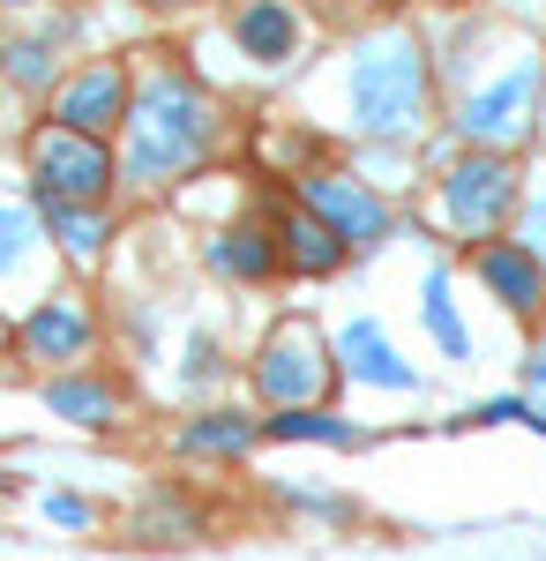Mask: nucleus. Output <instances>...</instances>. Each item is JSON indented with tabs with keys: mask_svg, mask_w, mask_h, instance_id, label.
<instances>
[{
	"mask_svg": "<svg viewBox=\"0 0 546 561\" xmlns=\"http://www.w3.org/2000/svg\"><path fill=\"white\" fill-rule=\"evenodd\" d=\"M38 217H45V232L60 240L68 262H98V248H105V217H98V203H53V195H38Z\"/></svg>",
	"mask_w": 546,
	"mask_h": 561,
	"instance_id": "obj_16",
	"label": "nucleus"
},
{
	"mask_svg": "<svg viewBox=\"0 0 546 561\" xmlns=\"http://www.w3.org/2000/svg\"><path fill=\"white\" fill-rule=\"evenodd\" d=\"M45 412H60V420H76V427H105V420L121 412V389L90 382V375H60V382H45Z\"/></svg>",
	"mask_w": 546,
	"mask_h": 561,
	"instance_id": "obj_19",
	"label": "nucleus"
},
{
	"mask_svg": "<svg viewBox=\"0 0 546 561\" xmlns=\"http://www.w3.org/2000/svg\"><path fill=\"white\" fill-rule=\"evenodd\" d=\"M45 517L76 531V524H90V502H83V494H45Z\"/></svg>",
	"mask_w": 546,
	"mask_h": 561,
	"instance_id": "obj_24",
	"label": "nucleus"
},
{
	"mask_svg": "<svg viewBox=\"0 0 546 561\" xmlns=\"http://www.w3.org/2000/svg\"><path fill=\"white\" fill-rule=\"evenodd\" d=\"M270 442H322V449H367V434L352 427V420H337L330 404H285V412H270L262 420Z\"/></svg>",
	"mask_w": 546,
	"mask_h": 561,
	"instance_id": "obj_15",
	"label": "nucleus"
},
{
	"mask_svg": "<svg viewBox=\"0 0 546 561\" xmlns=\"http://www.w3.org/2000/svg\"><path fill=\"white\" fill-rule=\"evenodd\" d=\"M158 531H180V539H187V531H195V510H180V502L158 494V502L143 510V539H158Z\"/></svg>",
	"mask_w": 546,
	"mask_h": 561,
	"instance_id": "obj_22",
	"label": "nucleus"
},
{
	"mask_svg": "<svg viewBox=\"0 0 546 561\" xmlns=\"http://www.w3.org/2000/svg\"><path fill=\"white\" fill-rule=\"evenodd\" d=\"M277 262H285L277 255V232H262V225H232V232L211 240V270L217 277H240V285H262Z\"/></svg>",
	"mask_w": 546,
	"mask_h": 561,
	"instance_id": "obj_14",
	"label": "nucleus"
},
{
	"mask_svg": "<svg viewBox=\"0 0 546 561\" xmlns=\"http://www.w3.org/2000/svg\"><path fill=\"white\" fill-rule=\"evenodd\" d=\"M254 442H262V427H254L248 412H203V420L180 427V449L187 457H248Z\"/></svg>",
	"mask_w": 546,
	"mask_h": 561,
	"instance_id": "obj_18",
	"label": "nucleus"
},
{
	"mask_svg": "<svg viewBox=\"0 0 546 561\" xmlns=\"http://www.w3.org/2000/svg\"><path fill=\"white\" fill-rule=\"evenodd\" d=\"M330 382H337V345H322L315 322H277L270 345L254 352V397H262L270 412H285V404H322Z\"/></svg>",
	"mask_w": 546,
	"mask_h": 561,
	"instance_id": "obj_5",
	"label": "nucleus"
},
{
	"mask_svg": "<svg viewBox=\"0 0 546 561\" xmlns=\"http://www.w3.org/2000/svg\"><path fill=\"white\" fill-rule=\"evenodd\" d=\"M187 375H195V382H203V375H217V345H211V337H195V359H187Z\"/></svg>",
	"mask_w": 546,
	"mask_h": 561,
	"instance_id": "obj_25",
	"label": "nucleus"
},
{
	"mask_svg": "<svg viewBox=\"0 0 546 561\" xmlns=\"http://www.w3.org/2000/svg\"><path fill=\"white\" fill-rule=\"evenodd\" d=\"M211 135H217V113L203 98V83L180 76V68H150L135 105H127V180L135 187H166V180L195 173Z\"/></svg>",
	"mask_w": 546,
	"mask_h": 561,
	"instance_id": "obj_1",
	"label": "nucleus"
},
{
	"mask_svg": "<svg viewBox=\"0 0 546 561\" xmlns=\"http://www.w3.org/2000/svg\"><path fill=\"white\" fill-rule=\"evenodd\" d=\"M420 322H426V337L442 345V359H471V330H464V314H457L450 270H426V285H420Z\"/></svg>",
	"mask_w": 546,
	"mask_h": 561,
	"instance_id": "obj_17",
	"label": "nucleus"
},
{
	"mask_svg": "<svg viewBox=\"0 0 546 561\" xmlns=\"http://www.w3.org/2000/svg\"><path fill=\"white\" fill-rule=\"evenodd\" d=\"M0 68H8V45H0Z\"/></svg>",
	"mask_w": 546,
	"mask_h": 561,
	"instance_id": "obj_29",
	"label": "nucleus"
},
{
	"mask_svg": "<svg viewBox=\"0 0 546 561\" xmlns=\"http://www.w3.org/2000/svg\"><path fill=\"white\" fill-rule=\"evenodd\" d=\"M15 337H23L31 359H83L98 330H90V314L76 300H38L31 314H23V330H15Z\"/></svg>",
	"mask_w": 546,
	"mask_h": 561,
	"instance_id": "obj_12",
	"label": "nucleus"
},
{
	"mask_svg": "<svg viewBox=\"0 0 546 561\" xmlns=\"http://www.w3.org/2000/svg\"><path fill=\"white\" fill-rule=\"evenodd\" d=\"M299 38H307V23H299L293 0H248V8L232 15V45H240L248 60H262V68H285L299 53Z\"/></svg>",
	"mask_w": 546,
	"mask_h": 561,
	"instance_id": "obj_11",
	"label": "nucleus"
},
{
	"mask_svg": "<svg viewBox=\"0 0 546 561\" xmlns=\"http://www.w3.org/2000/svg\"><path fill=\"white\" fill-rule=\"evenodd\" d=\"M426 90H434V68H426V45L412 31H375L367 45H352V68H344V121L367 142H412L426 128Z\"/></svg>",
	"mask_w": 546,
	"mask_h": 561,
	"instance_id": "obj_2",
	"label": "nucleus"
},
{
	"mask_svg": "<svg viewBox=\"0 0 546 561\" xmlns=\"http://www.w3.org/2000/svg\"><path fill=\"white\" fill-rule=\"evenodd\" d=\"M299 203L322 217L352 255H375L382 240H389V225H397V210L382 203L367 180H352V173H307V180H299Z\"/></svg>",
	"mask_w": 546,
	"mask_h": 561,
	"instance_id": "obj_7",
	"label": "nucleus"
},
{
	"mask_svg": "<svg viewBox=\"0 0 546 561\" xmlns=\"http://www.w3.org/2000/svg\"><path fill=\"white\" fill-rule=\"evenodd\" d=\"M277 255L293 262L299 277H330V270H344V255H352V248H344L330 225H322V217L299 203V210L277 217Z\"/></svg>",
	"mask_w": 546,
	"mask_h": 561,
	"instance_id": "obj_13",
	"label": "nucleus"
},
{
	"mask_svg": "<svg viewBox=\"0 0 546 561\" xmlns=\"http://www.w3.org/2000/svg\"><path fill=\"white\" fill-rule=\"evenodd\" d=\"M434 8H471V0H434Z\"/></svg>",
	"mask_w": 546,
	"mask_h": 561,
	"instance_id": "obj_28",
	"label": "nucleus"
},
{
	"mask_svg": "<svg viewBox=\"0 0 546 561\" xmlns=\"http://www.w3.org/2000/svg\"><path fill=\"white\" fill-rule=\"evenodd\" d=\"M434 210L442 225L457 232V240H502L516 210H524V173H516V158L509 150H471L464 142L457 158H450V173L434 180Z\"/></svg>",
	"mask_w": 546,
	"mask_h": 561,
	"instance_id": "obj_3",
	"label": "nucleus"
},
{
	"mask_svg": "<svg viewBox=\"0 0 546 561\" xmlns=\"http://www.w3.org/2000/svg\"><path fill=\"white\" fill-rule=\"evenodd\" d=\"M68 31H76V23H53V31H38V38L15 53V76H23V83H45V76H53V53H60V38H68Z\"/></svg>",
	"mask_w": 546,
	"mask_h": 561,
	"instance_id": "obj_21",
	"label": "nucleus"
},
{
	"mask_svg": "<svg viewBox=\"0 0 546 561\" xmlns=\"http://www.w3.org/2000/svg\"><path fill=\"white\" fill-rule=\"evenodd\" d=\"M471 277L487 285V300L502 307L509 322H539L546 314V262L509 232V240H479L471 248Z\"/></svg>",
	"mask_w": 546,
	"mask_h": 561,
	"instance_id": "obj_8",
	"label": "nucleus"
},
{
	"mask_svg": "<svg viewBox=\"0 0 546 561\" xmlns=\"http://www.w3.org/2000/svg\"><path fill=\"white\" fill-rule=\"evenodd\" d=\"M337 367H344L352 382H367V389H389V397H412V389H420V367L389 345V330H382L375 314H352V322L337 330Z\"/></svg>",
	"mask_w": 546,
	"mask_h": 561,
	"instance_id": "obj_10",
	"label": "nucleus"
},
{
	"mask_svg": "<svg viewBox=\"0 0 546 561\" xmlns=\"http://www.w3.org/2000/svg\"><path fill=\"white\" fill-rule=\"evenodd\" d=\"M38 225H45V217H31L23 203H0V277H15V270L31 262V248H38Z\"/></svg>",
	"mask_w": 546,
	"mask_h": 561,
	"instance_id": "obj_20",
	"label": "nucleus"
},
{
	"mask_svg": "<svg viewBox=\"0 0 546 561\" xmlns=\"http://www.w3.org/2000/svg\"><path fill=\"white\" fill-rule=\"evenodd\" d=\"M539 105H546V60L524 53V60H509L494 83L464 90L457 142H471V150H516V142H532V128H539Z\"/></svg>",
	"mask_w": 546,
	"mask_h": 561,
	"instance_id": "obj_4",
	"label": "nucleus"
},
{
	"mask_svg": "<svg viewBox=\"0 0 546 561\" xmlns=\"http://www.w3.org/2000/svg\"><path fill=\"white\" fill-rule=\"evenodd\" d=\"M516 240L546 262V187H539V195H524V210H516Z\"/></svg>",
	"mask_w": 546,
	"mask_h": 561,
	"instance_id": "obj_23",
	"label": "nucleus"
},
{
	"mask_svg": "<svg viewBox=\"0 0 546 561\" xmlns=\"http://www.w3.org/2000/svg\"><path fill=\"white\" fill-rule=\"evenodd\" d=\"M127 105H135L127 68L121 60H90V68H76V76L60 83L53 121H60V128H83V135H113V128H127Z\"/></svg>",
	"mask_w": 546,
	"mask_h": 561,
	"instance_id": "obj_9",
	"label": "nucleus"
},
{
	"mask_svg": "<svg viewBox=\"0 0 546 561\" xmlns=\"http://www.w3.org/2000/svg\"><path fill=\"white\" fill-rule=\"evenodd\" d=\"M31 180H38V195H53V203H105L121 173H113L105 135L45 121V128H31Z\"/></svg>",
	"mask_w": 546,
	"mask_h": 561,
	"instance_id": "obj_6",
	"label": "nucleus"
},
{
	"mask_svg": "<svg viewBox=\"0 0 546 561\" xmlns=\"http://www.w3.org/2000/svg\"><path fill=\"white\" fill-rule=\"evenodd\" d=\"M143 8H158V15H172V8H195V0H143Z\"/></svg>",
	"mask_w": 546,
	"mask_h": 561,
	"instance_id": "obj_26",
	"label": "nucleus"
},
{
	"mask_svg": "<svg viewBox=\"0 0 546 561\" xmlns=\"http://www.w3.org/2000/svg\"><path fill=\"white\" fill-rule=\"evenodd\" d=\"M0 8H38V0H0Z\"/></svg>",
	"mask_w": 546,
	"mask_h": 561,
	"instance_id": "obj_27",
	"label": "nucleus"
}]
</instances>
